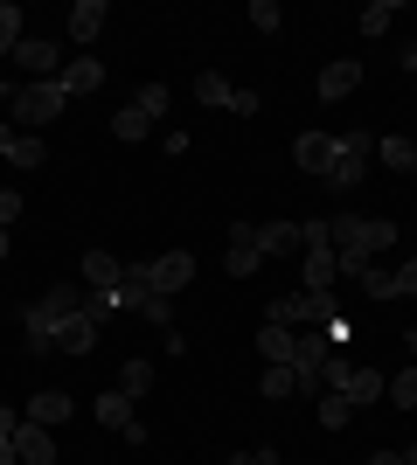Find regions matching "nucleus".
<instances>
[{
	"mask_svg": "<svg viewBox=\"0 0 417 465\" xmlns=\"http://www.w3.org/2000/svg\"><path fill=\"white\" fill-rule=\"evenodd\" d=\"M264 320L306 333V327H327V320H334V299H320V292H278L272 306H264Z\"/></svg>",
	"mask_w": 417,
	"mask_h": 465,
	"instance_id": "nucleus-5",
	"label": "nucleus"
},
{
	"mask_svg": "<svg viewBox=\"0 0 417 465\" xmlns=\"http://www.w3.org/2000/svg\"><path fill=\"white\" fill-rule=\"evenodd\" d=\"M119 389H125V396H146V389H154V361H125V369H119Z\"/></svg>",
	"mask_w": 417,
	"mask_h": 465,
	"instance_id": "nucleus-30",
	"label": "nucleus"
},
{
	"mask_svg": "<svg viewBox=\"0 0 417 465\" xmlns=\"http://www.w3.org/2000/svg\"><path fill=\"white\" fill-rule=\"evenodd\" d=\"M119 272H125V264L112 251H84V285H91V299H104V292L119 285Z\"/></svg>",
	"mask_w": 417,
	"mask_h": 465,
	"instance_id": "nucleus-17",
	"label": "nucleus"
},
{
	"mask_svg": "<svg viewBox=\"0 0 417 465\" xmlns=\"http://www.w3.org/2000/svg\"><path fill=\"white\" fill-rule=\"evenodd\" d=\"M7 251H15V230H0V257H7Z\"/></svg>",
	"mask_w": 417,
	"mask_h": 465,
	"instance_id": "nucleus-43",
	"label": "nucleus"
},
{
	"mask_svg": "<svg viewBox=\"0 0 417 465\" xmlns=\"http://www.w3.org/2000/svg\"><path fill=\"white\" fill-rule=\"evenodd\" d=\"M355 84H362V63H355V56L327 63V70H320V104H341V97H355Z\"/></svg>",
	"mask_w": 417,
	"mask_h": 465,
	"instance_id": "nucleus-14",
	"label": "nucleus"
},
{
	"mask_svg": "<svg viewBox=\"0 0 417 465\" xmlns=\"http://www.w3.org/2000/svg\"><path fill=\"white\" fill-rule=\"evenodd\" d=\"M15 63H21L35 84H56V77H63V42H49V35H21Z\"/></svg>",
	"mask_w": 417,
	"mask_h": 465,
	"instance_id": "nucleus-9",
	"label": "nucleus"
},
{
	"mask_svg": "<svg viewBox=\"0 0 417 465\" xmlns=\"http://www.w3.org/2000/svg\"><path fill=\"white\" fill-rule=\"evenodd\" d=\"M264 396H299V369L293 361H272V369H264Z\"/></svg>",
	"mask_w": 417,
	"mask_h": 465,
	"instance_id": "nucleus-27",
	"label": "nucleus"
},
{
	"mask_svg": "<svg viewBox=\"0 0 417 465\" xmlns=\"http://www.w3.org/2000/svg\"><path fill=\"white\" fill-rule=\"evenodd\" d=\"M362 292H369V299H397V285H390V272H376V264H369V278H362Z\"/></svg>",
	"mask_w": 417,
	"mask_h": 465,
	"instance_id": "nucleus-37",
	"label": "nucleus"
},
{
	"mask_svg": "<svg viewBox=\"0 0 417 465\" xmlns=\"http://www.w3.org/2000/svg\"><path fill=\"white\" fill-rule=\"evenodd\" d=\"M21 223V188H0V230H15Z\"/></svg>",
	"mask_w": 417,
	"mask_h": 465,
	"instance_id": "nucleus-36",
	"label": "nucleus"
},
{
	"mask_svg": "<svg viewBox=\"0 0 417 465\" xmlns=\"http://www.w3.org/2000/svg\"><path fill=\"white\" fill-rule=\"evenodd\" d=\"M362 465H411V451H376V459H362Z\"/></svg>",
	"mask_w": 417,
	"mask_h": 465,
	"instance_id": "nucleus-39",
	"label": "nucleus"
},
{
	"mask_svg": "<svg viewBox=\"0 0 417 465\" xmlns=\"http://www.w3.org/2000/svg\"><path fill=\"white\" fill-rule=\"evenodd\" d=\"M104 21H112V7H104V0H77V7H70V42H98Z\"/></svg>",
	"mask_w": 417,
	"mask_h": 465,
	"instance_id": "nucleus-18",
	"label": "nucleus"
},
{
	"mask_svg": "<svg viewBox=\"0 0 417 465\" xmlns=\"http://www.w3.org/2000/svg\"><path fill=\"white\" fill-rule=\"evenodd\" d=\"M146 278H154L160 299H174V292H188V278H195V257L188 251H160L154 264H146Z\"/></svg>",
	"mask_w": 417,
	"mask_h": 465,
	"instance_id": "nucleus-11",
	"label": "nucleus"
},
{
	"mask_svg": "<svg viewBox=\"0 0 417 465\" xmlns=\"http://www.w3.org/2000/svg\"><path fill=\"white\" fill-rule=\"evenodd\" d=\"M403 70H417V42H403Z\"/></svg>",
	"mask_w": 417,
	"mask_h": 465,
	"instance_id": "nucleus-40",
	"label": "nucleus"
},
{
	"mask_svg": "<svg viewBox=\"0 0 417 465\" xmlns=\"http://www.w3.org/2000/svg\"><path fill=\"white\" fill-rule=\"evenodd\" d=\"M0 465H21V459H15V445H7V438H0Z\"/></svg>",
	"mask_w": 417,
	"mask_h": 465,
	"instance_id": "nucleus-41",
	"label": "nucleus"
},
{
	"mask_svg": "<svg viewBox=\"0 0 417 465\" xmlns=\"http://www.w3.org/2000/svg\"><path fill=\"white\" fill-rule=\"evenodd\" d=\"M258 465H278V451H258Z\"/></svg>",
	"mask_w": 417,
	"mask_h": 465,
	"instance_id": "nucleus-45",
	"label": "nucleus"
},
{
	"mask_svg": "<svg viewBox=\"0 0 417 465\" xmlns=\"http://www.w3.org/2000/svg\"><path fill=\"white\" fill-rule=\"evenodd\" d=\"M15 459H21V465H56V438H49L42 424H28V417H21V430H15Z\"/></svg>",
	"mask_w": 417,
	"mask_h": 465,
	"instance_id": "nucleus-15",
	"label": "nucleus"
},
{
	"mask_svg": "<svg viewBox=\"0 0 417 465\" xmlns=\"http://www.w3.org/2000/svg\"><path fill=\"white\" fill-rule=\"evenodd\" d=\"M98 424H104V430L139 424V417H133V396H125V389H104V396H98Z\"/></svg>",
	"mask_w": 417,
	"mask_h": 465,
	"instance_id": "nucleus-22",
	"label": "nucleus"
},
{
	"mask_svg": "<svg viewBox=\"0 0 417 465\" xmlns=\"http://www.w3.org/2000/svg\"><path fill=\"white\" fill-rule=\"evenodd\" d=\"M376 153H382V167H390V174H411V167H417V139L390 133V139H376Z\"/></svg>",
	"mask_w": 417,
	"mask_h": 465,
	"instance_id": "nucleus-21",
	"label": "nucleus"
},
{
	"mask_svg": "<svg viewBox=\"0 0 417 465\" xmlns=\"http://www.w3.org/2000/svg\"><path fill=\"white\" fill-rule=\"evenodd\" d=\"M382 396H390V403H397V410H417V369L390 375V382H382Z\"/></svg>",
	"mask_w": 417,
	"mask_h": 465,
	"instance_id": "nucleus-29",
	"label": "nucleus"
},
{
	"mask_svg": "<svg viewBox=\"0 0 417 465\" xmlns=\"http://www.w3.org/2000/svg\"><path fill=\"white\" fill-rule=\"evenodd\" d=\"M369 153H376V133H334L320 181H327V188H362V174H369Z\"/></svg>",
	"mask_w": 417,
	"mask_h": 465,
	"instance_id": "nucleus-4",
	"label": "nucleus"
},
{
	"mask_svg": "<svg viewBox=\"0 0 417 465\" xmlns=\"http://www.w3.org/2000/svg\"><path fill=\"white\" fill-rule=\"evenodd\" d=\"M133 104H139L146 118H167V104H174V97H167V84H146V91H139Z\"/></svg>",
	"mask_w": 417,
	"mask_h": 465,
	"instance_id": "nucleus-32",
	"label": "nucleus"
},
{
	"mask_svg": "<svg viewBox=\"0 0 417 465\" xmlns=\"http://www.w3.org/2000/svg\"><path fill=\"white\" fill-rule=\"evenodd\" d=\"M21 417H28V424H42V430H56L63 417H77V403H70L63 389H42V396H35L28 410H21Z\"/></svg>",
	"mask_w": 417,
	"mask_h": 465,
	"instance_id": "nucleus-16",
	"label": "nucleus"
},
{
	"mask_svg": "<svg viewBox=\"0 0 417 465\" xmlns=\"http://www.w3.org/2000/svg\"><path fill=\"white\" fill-rule=\"evenodd\" d=\"M258 264H264L258 223H230V257H223V272H230V278H251Z\"/></svg>",
	"mask_w": 417,
	"mask_h": 465,
	"instance_id": "nucleus-10",
	"label": "nucleus"
},
{
	"mask_svg": "<svg viewBox=\"0 0 417 465\" xmlns=\"http://www.w3.org/2000/svg\"><path fill=\"white\" fill-rule=\"evenodd\" d=\"M251 21H258V35H278L285 15H278V0H251Z\"/></svg>",
	"mask_w": 417,
	"mask_h": 465,
	"instance_id": "nucleus-33",
	"label": "nucleus"
},
{
	"mask_svg": "<svg viewBox=\"0 0 417 465\" xmlns=\"http://www.w3.org/2000/svg\"><path fill=\"white\" fill-rule=\"evenodd\" d=\"M258 243H264V257H278V251H299V243H306V230H299V223H264Z\"/></svg>",
	"mask_w": 417,
	"mask_h": 465,
	"instance_id": "nucleus-24",
	"label": "nucleus"
},
{
	"mask_svg": "<svg viewBox=\"0 0 417 465\" xmlns=\"http://www.w3.org/2000/svg\"><path fill=\"white\" fill-rule=\"evenodd\" d=\"M327 146H334V133H299V139H293L299 174H320V167H327Z\"/></svg>",
	"mask_w": 417,
	"mask_h": 465,
	"instance_id": "nucleus-20",
	"label": "nucleus"
},
{
	"mask_svg": "<svg viewBox=\"0 0 417 465\" xmlns=\"http://www.w3.org/2000/svg\"><path fill=\"white\" fill-rule=\"evenodd\" d=\"M15 49H21V7L0 0V56H15Z\"/></svg>",
	"mask_w": 417,
	"mask_h": 465,
	"instance_id": "nucleus-28",
	"label": "nucleus"
},
{
	"mask_svg": "<svg viewBox=\"0 0 417 465\" xmlns=\"http://www.w3.org/2000/svg\"><path fill=\"white\" fill-rule=\"evenodd\" d=\"M327 236H334V264H341V278H369V264H376V251H390L397 243V223L390 215H334L327 223Z\"/></svg>",
	"mask_w": 417,
	"mask_h": 465,
	"instance_id": "nucleus-1",
	"label": "nucleus"
},
{
	"mask_svg": "<svg viewBox=\"0 0 417 465\" xmlns=\"http://www.w3.org/2000/svg\"><path fill=\"white\" fill-rule=\"evenodd\" d=\"M63 91H70V97H84V91H98V84H104V63L98 56H77V63H63Z\"/></svg>",
	"mask_w": 417,
	"mask_h": 465,
	"instance_id": "nucleus-19",
	"label": "nucleus"
},
{
	"mask_svg": "<svg viewBox=\"0 0 417 465\" xmlns=\"http://www.w3.org/2000/svg\"><path fill=\"white\" fill-rule=\"evenodd\" d=\"M7 97H15V84H7V77H0V104H7Z\"/></svg>",
	"mask_w": 417,
	"mask_h": 465,
	"instance_id": "nucleus-44",
	"label": "nucleus"
},
{
	"mask_svg": "<svg viewBox=\"0 0 417 465\" xmlns=\"http://www.w3.org/2000/svg\"><path fill=\"white\" fill-rule=\"evenodd\" d=\"M195 97L202 104H216V112H237V118H258V91H243V84L216 77V70H202L195 77Z\"/></svg>",
	"mask_w": 417,
	"mask_h": 465,
	"instance_id": "nucleus-7",
	"label": "nucleus"
},
{
	"mask_svg": "<svg viewBox=\"0 0 417 465\" xmlns=\"http://www.w3.org/2000/svg\"><path fill=\"white\" fill-rule=\"evenodd\" d=\"M139 312H146L154 327H174V299H160V292H154V299H146V306H139Z\"/></svg>",
	"mask_w": 417,
	"mask_h": 465,
	"instance_id": "nucleus-35",
	"label": "nucleus"
},
{
	"mask_svg": "<svg viewBox=\"0 0 417 465\" xmlns=\"http://www.w3.org/2000/svg\"><path fill=\"white\" fill-rule=\"evenodd\" d=\"M98 320H104V306L91 299L77 320H63V327L49 333V354H91V348H98Z\"/></svg>",
	"mask_w": 417,
	"mask_h": 465,
	"instance_id": "nucleus-8",
	"label": "nucleus"
},
{
	"mask_svg": "<svg viewBox=\"0 0 417 465\" xmlns=\"http://www.w3.org/2000/svg\"><path fill=\"white\" fill-rule=\"evenodd\" d=\"M390 285H397V299H417V257H403L397 272H390Z\"/></svg>",
	"mask_w": 417,
	"mask_h": 465,
	"instance_id": "nucleus-34",
	"label": "nucleus"
},
{
	"mask_svg": "<svg viewBox=\"0 0 417 465\" xmlns=\"http://www.w3.org/2000/svg\"><path fill=\"white\" fill-rule=\"evenodd\" d=\"M0 160L21 167V174H35V167H42V133H15V125H0Z\"/></svg>",
	"mask_w": 417,
	"mask_h": 465,
	"instance_id": "nucleus-12",
	"label": "nucleus"
},
{
	"mask_svg": "<svg viewBox=\"0 0 417 465\" xmlns=\"http://www.w3.org/2000/svg\"><path fill=\"white\" fill-rule=\"evenodd\" d=\"M63 104H70V91L63 84H15V97H7V125L15 133H42V125H56Z\"/></svg>",
	"mask_w": 417,
	"mask_h": 465,
	"instance_id": "nucleus-3",
	"label": "nucleus"
},
{
	"mask_svg": "<svg viewBox=\"0 0 417 465\" xmlns=\"http://www.w3.org/2000/svg\"><path fill=\"white\" fill-rule=\"evenodd\" d=\"M84 306H91V299H84L77 285H49L35 306H28V320H21V327H28V354H49V333H56L63 320H77Z\"/></svg>",
	"mask_w": 417,
	"mask_h": 465,
	"instance_id": "nucleus-2",
	"label": "nucleus"
},
{
	"mask_svg": "<svg viewBox=\"0 0 417 465\" xmlns=\"http://www.w3.org/2000/svg\"><path fill=\"white\" fill-rule=\"evenodd\" d=\"M327 389H341V396L362 410V403H376V396H382V375L362 369V361H348V354L334 348V361H327Z\"/></svg>",
	"mask_w": 417,
	"mask_h": 465,
	"instance_id": "nucleus-6",
	"label": "nucleus"
},
{
	"mask_svg": "<svg viewBox=\"0 0 417 465\" xmlns=\"http://www.w3.org/2000/svg\"><path fill=\"white\" fill-rule=\"evenodd\" d=\"M411 174H417V167H411Z\"/></svg>",
	"mask_w": 417,
	"mask_h": 465,
	"instance_id": "nucleus-47",
	"label": "nucleus"
},
{
	"mask_svg": "<svg viewBox=\"0 0 417 465\" xmlns=\"http://www.w3.org/2000/svg\"><path fill=\"white\" fill-rule=\"evenodd\" d=\"M223 465H258V451H237V459H223Z\"/></svg>",
	"mask_w": 417,
	"mask_h": 465,
	"instance_id": "nucleus-42",
	"label": "nucleus"
},
{
	"mask_svg": "<svg viewBox=\"0 0 417 465\" xmlns=\"http://www.w3.org/2000/svg\"><path fill=\"white\" fill-rule=\"evenodd\" d=\"M146 299H154V278H146V264H125V272H119V285L104 292L98 306L112 312V306H146Z\"/></svg>",
	"mask_w": 417,
	"mask_h": 465,
	"instance_id": "nucleus-13",
	"label": "nucleus"
},
{
	"mask_svg": "<svg viewBox=\"0 0 417 465\" xmlns=\"http://www.w3.org/2000/svg\"><path fill=\"white\" fill-rule=\"evenodd\" d=\"M411 465H417V451H411Z\"/></svg>",
	"mask_w": 417,
	"mask_h": 465,
	"instance_id": "nucleus-46",
	"label": "nucleus"
},
{
	"mask_svg": "<svg viewBox=\"0 0 417 465\" xmlns=\"http://www.w3.org/2000/svg\"><path fill=\"white\" fill-rule=\"evenodd\" d=\"M258 354H264V369H272V361H293V327L264 320V327H258Z\"/></svg>",
	"mask_w": 417,
	"mask_h": 465,
	"instance_id": "nucleus-23",
	"label": "nucleus"
},
{
	"mask_svg": "<svg viewBox=\"0 0 417 465\" xmlns=\"http://www.w3.org/2000/svg\"><path fill=\"white\" fill-rule=\"evenodd\" d=\"M146 133H154V118L139 112V104H125V112L112 118V139H125V146H139V139H146Z\"/></svg>",
	"mask_w": 417,
	"mask_h": 465,
	"instance_id": "nucleus-26",
	"label": "nucleus"
},
{
	"mask_svg": "<svg viewBox=\"0 0 417 465\" xmlns=\"http://www.w3.org/2000/svg\"><path fill=\"white\" fill-rule=\"evenodd\" d=\"M320 403V430H348V417H355V403L341 396V389H327V396H313Z\"/></svg>",
	"mask_w": 417,
	"mask_h": 465,
	"instance_id": "nucleus-25",
	"label": "nucleus"
},
{
	"mask_svg": "<svg viewBox=\"0 0 417 465\" xmlns=\"http://www.w3.org/2000/svg\"><path fill=\"white\" fill-rule=\"evenodd\" d=\"M15 430H21V410H0V438L15 445Z\"/></svg>",
	"mask_w": 417,
	"mask_h": 465,
	"instance_id": "nucleus-38",
	"label": "nucleus"
},
{
	"mask_svg": "<svg viewBox=\"0 0 417 465\" xmlns=\"http://www.w3.org/2000/svg\"><path fill=\"white\" fill-rule=\"evenodd\" d=\"M390 21H397V0H376V7H369V15H362V35L376 42L382 28H390Z\"/></svg>",
	"mask_w": 417,
	"mask_h": 465,
	"instance_id": "nucleus-31",
	"label": "nucleus"
}]
</instances>
